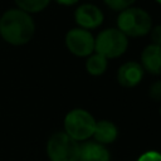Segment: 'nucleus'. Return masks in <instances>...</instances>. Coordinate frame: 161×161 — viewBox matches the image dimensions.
<instances>
[{
    "label": "nucleus",
    "instance_id": "nucleus-8",
    "mask_svg": "<svg viewBox=\"0 0 161 161\" xmlns=\"http://www.w3.org/2000/svg\"><path fill=\"white\" fill-rule=\"evenodd\" d=\"M143 68L137 62H127L117 70V82L126 88L136 87L143 78Z\"/></svg>",
    "mask_w": 161,
    "mask_h": 161
},
{
    "label": "nucleus",
    "instance_id": "nucleus-13",
    "mask_svg": "<svg viewBox=\"0 0 161 161\" xmlns=\"http://www.w3.org/2000/svg\"><path fill=\"white\" fill-rule=\"evenodd\" d=\"M19 9L26 13H38L45 9L50 0H14Z\"/></svg>",
    "mask_w": 161,
    "mask_h": 161
},
{
    "label": "nucleus",
    "instance_id": "nucleus-6",
    "mask_svg": "<svg viewBox=\"0 0 161 161\" xmlns=\"http://www.w3.org/2000/svg\"><path fill=\"white\" fill-rule=\"evenodd\" d=\"M65 45L72 54L77 57H88L94 52V38L88 30L74 28L67 33Z\"/></svg>",
    "mask_w": 161,
    "mask_h": 161
},
{
    "label": "nucleus",
    "instance_id": "nucleus-1",
    "mask_svg": "<svg viewBox=\"0 0 161 161\" xmlns=\"http://www.w3.org/2000/svg\"><path fill=\"white\" fill-rule=\"evenodd\" d=\"M35 24L29 13L21 9H9L0 18V35L11 45L26 44L34 35Z\"/></svg>",
    "mask_w": 161,
    "mask_h": 161
},
{
    "label": "nucleus",
    "instance_id": "nucleus-12",
    "mask_svg": "<svg viewBox=\"0 0 161 161\" xmlns=\"http://www.w3.org/2000/svg\"><path fill=\"white\" fill-rule=\"evenodd\" d=\"M108 67V59L99 53H92L86 60V70L94 77L102 75Z\"/></svg>",
    "mask_w": 161,
    "mask_h": 161
},
{
    "label": "nucleus",
    "instance_id": "nucleus-11",
    "mask_svg": "<svg viewBox=\"0 0 161 161\" xmlns=\"http://www.w3.org/2000/svg\"><path fill=\"white\" fill-rule=\"evenodd\" d=\"M117 136H118V128L112 121H109V119L96 121L94 131L92 135V137L94 138L96 142L106 146V145L114 142Z\"/></svg>",
    "mask_w": 161,
    "mask_h": 161
},
{
    "label": "nucleus",
    "instance_id": "nucleus-10",
    "mask_svg": "<svg viewBox=\"0 0 161 161\" xmlns=\"http://www.w3.org/2000/svg\"><path fill=\"white\" fill-rule=\"evenodd\" d=\"M143 70L158 75L161 74V45L150 44L147 45L141 54V63Z\"/></svg>",
    "mask_w": 161,
    "mask_h": 161
},
{
    "label": "nucleus",
    "instance_id": "nucleus-17",
    "mask_svg": "<svg viewBox=\"0 0 161 161\" xmlns=\"http://www.w3.org/2000/svg\"><path fill=\"white\" fill-rule=\"evenodd\" d=\"M150 33H151L150 36H151L152 44L161 45V25H156L155 28H151Z\"/></svg>",
    "mask_w": 161,
    "mask_h": 161
},
{
    "label": "nucleus",
    "instance_id": "nucleus-20",
    "mask_svg": "<svg viewBox=\"0 0 161 161\" xmlns=\"http://www.w3.org/2000/svg\"><path fill=\"white\" fill-rule=\"evenodd\" d=\"M160 114H161V107H160Z\"/></svg>",
    "mask_w": 161,
    "mask_h": 161
},
{
    "label": "nucleus",
    "instance_id": "nucleus-15",
    "mask_svg": "<svg viewBox=\"0 0 161 161\" xmlns=\"http://www.w3.org/2000/svg\"><path fill=\"white\" fill-rule=\"evenodd\" d=\"M148 96L153 101H161V80H156L150 86L148 89Z\"/></svg>",
    "mask_w": 161,
    "mask_h": 161
},
{
    "label": "nucleus",
    "instance_id": "nucleus-19",
    "mask_svg": "<svg viewBox=\"0 0 161 161\" xmlns=\"http://www.w3.org/2000/svg\"><path fill=\"white\" fill-rule=\"evenodd\" d=\"M156 1H157V3H160V4H161V0H156Z\"/></svg>",
    "mask_w": 161,
    "mask_h": 161
},
{
    "label": "nucleus",
    "instance_id": "nucleus-4",
    "mask_svg": "<svg viewBox=\"0 0 161 161\" xmlns=\"http://www.w3.org/2000/svg\"><path fill=\"white\" fill-rule=\"evenodd\" d=\"M79 142L64 131L53 133L47 142V155L50 161H79Z\"/></svg>",
    "mask_w": 161,
    "mask_h": 161
},
{
    "label": "nucleus",
    "instance_id": "nucleus-5",
    "mask_svg": "<svg viewBox=\"0 0 161 161\" xmlns=\"http://www.w3.org/2000/svg\"><path fill=\"white\" fill-rule=\"evenodd\" d=\"M128 47L127 36L118 29H106L94 39V50L107 59L121 57Z\"/></svg>",
    "mask_w": 161,
    "mask_h": 161
},
{
    "label": "nucleus",
    "instance_id": "nucleus-14",
    "mask_svg": "<svg viewBox=\"0 0 161 161\" xmlns=\"http://www.w3.org/2000/svg\"><path fill=\"white\" fill-rule=\"evenodd\" d=\"M104 3L113 10H125L127 8H130L135 0H104Z\"/></svg>",
    "mask_w": 161,
    "mask_h": 161
},
{
    "label": "nucleus",
    "instance_id": "nucleus-18",
    "mask_svg": "<svg viewBox=\"0 0 161 161\" xmlns=\"http://www.w3.org/2000/svg\"><path fill=\"white\" fill-rule=\"evenodd\" d=\"M58 4H60V5H65V6H69V5H73V4H75L78 0H55Z\"/></svg>",
    "mask_w": 161,
    "mask_h": 161
},
{
    "label": "nucleus",
    "instance_id": "nucleus-16",
    "mask_svg": "<svg viewBox=\"0 0 161 161\" xmlns=\"http://www.w3.org/2000/svg\"><path fill=\"white\" fill-rule=\"evenodd\" d=\"M137 161H161V153L155 150H150V151L143 152L137 158Z\"/></svg>",
    "mask_w": 161,
    "mask_h": 161
},
{
    "label": "nucleus",
    "instance_id": "nucleus-3",
    "mask_svg": "<svg viewBox=\"0 0 161 161\" xmlns=\"http://www.w3.org/2000/svg\"><path fill=\"white\" fill-rule=\"evenodd\" d=\"M94 126V117L83 108H74L64 117V132L78 142L91 138Z\"/></svg>",
    "mask_w": 161,
    "mask_h": 161
},
{
    "label": "nucleus",
    "instance_id": "nucleus-7",
    "mask_svg": "<svg viewBox=\"0 0 161 161\" xmlns=\"http://www.w3.org/2000/svg\"><path fill=\"white\" fill-rule=\"evenodd\" d=\"M77 24L82 29H94L99 26L103 21V14L99 8L93 4H83L80 5L74 14Z\"/></svg>",
    "mask_w": 161,
    "mask_h": 161
},
{
    "label": "nucleus",
    "instance_id": "nucleus-9",
    "mask_svg": "<svg viewBox=\"0 0 161 161\" xmlns=\"http://www.w3.org/2000/svg\"><path fill=\"white\" fill-rule=\"evenodd\" d=\"M108 148L96 141H84L79 147V161H109Z\"/></svg>",
    "mask_w": 161,
    "mask_h": 161
},
{
    "label": "nucleus",
    "instance_id": "nucleus-2",
    "mask_svg": "<svg viewBox=\"0 0 161 161\" xmlns=\"http://www.w3.org/2000/svg\"><path fill=\"white\" fill-rule=\"evenodd\" d=\"M117 26L126 36H143L150 33L152 20L147 11L140 8H127L117 18Z\"/></svg>",
    "mask_w": 161,
    "mask_h": 161
}]
</instances>
